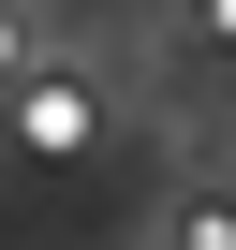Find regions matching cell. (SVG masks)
I'll return each mask as SVG.
<instances>
[{
	"label": "cell",
	"instance_id": "obj_1",
	"mask_svg": "<svg viewBox=\"0 0 236 250\" xmlns=\"http://www.w3.org/2000/svg\"><path fill=\"white\" fill-rule=\"evenodd\" d=\"M89 133H103V88H89V74H30V88H15V147H45V162H74Z\"/></svg>",
	"mask_w": 236,
	"mask_h": 250
},
{
	"label": "cell",
	"instance_id": "obj_2",
	"mask_svg": "<svg viewBox=\"0 0 236 250\" xmlns=\"http://www.w3.org/2000/svg\"><path fill=\"white\" fill-rule=\"evenodd\" d=\"M0 88H30V0H0Z\"/></svg>",
	"mask_w": 236,
	"mask_h": 250
},
{
	"label": "cell",
	"instance_id": "obj_3",
	"mask_svg": "<svg viewBox=\"0 0 236 250\" xmlns=\"http://www.w3.org/2000/svg\"><path fill=\"white\" fill-rule=\"evenodd\" d=\"M207 30H221V44H236V0H207Z\"/></svg>",
	"mask_w": 236,
	"mask_h": 250
}]
</instances>
